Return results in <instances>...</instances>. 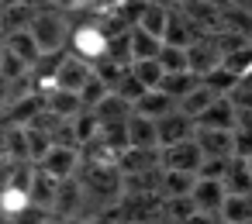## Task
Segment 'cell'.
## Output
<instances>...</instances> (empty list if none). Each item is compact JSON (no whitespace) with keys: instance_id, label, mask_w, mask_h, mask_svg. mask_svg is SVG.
I'll use <instances>...</instances> for the list:
<instances>
[{"instance_id":"obj_31","label":"cell","mask_w":252,"mask_h":224,"mask_svg":"<svg viewBox=\"0 0 252 224\" xmlns=\"http://www.w3.org/2000/svg\"><path fill=\"white\" fill-rule=\"evenodd\" d=\"M0 224H11V217L4 214V207H0Z\"/></svg>"},{"instance_id":"obj_13","label":"cell","mask_w":252,"mask_h":224,"mask_svg":"<svg viewBox=\"0 0 252 224\" xmlns=\"http://www.w3.org/2000/svg\"><path fill=\"white\" fill-rule=\"evenodd\" d=\"M45 107H49V114H56L59 121H73V117L83 111V100H80V93H73V90L52 86V93H49Z\"/></svg>"},{"instance_id":"obj_30","label":"cell","mask_w":252,"mask_h":224,"mask_svg":"<svg viewBox=\"0 0 252 224\" xmlns=\"http://www.w3.org/2000/svg\"><path fill=\"white\" fill-rule=\"evenodd\" d=\"M80 4H87V0H56V7H59V11H76Z\"/></svg>"},{"instance_id":"obj_19","label":"cell","mask_w":252,"mask_h":224,"mask_svg":"<svg viewBox=\"0 0 252 224\" xmlns=\"http://www.w3.org/2000/svg\"><path fill=\"white\" fill-rule=\"evenodd\" d=\"M131 76L145 86V90H152V86H159L162 83V76H166V69H162V62L159 59H131Z\"/></svg>"},{"instance_id":"obj_22","label":"cell","mask_w":252,"mask_h":224,"mask_svg":"<svg viewBox=\"0 0 252 224\" xmlns=\"http://www.w3.org/2000/svg\"><path fill=\"white\" fill-rule=\"evenodd\" d=\"M221 66L231 69L235 76L252 73V45H242V49H235V52H221Z\"/></svg>"},{"instance_id":"obj_24","label":"cell","mask_w":252,"mask_h":224,"mask_svg":"<svg viewBox=\"0 0 252 224\" xmlns=\"http://www.w3.org/2000/svg\"><path fill=\"white\" fill-rule=\"evenodd\" d=\"M107 93H111V86H107V83H104V80H100V76L94 73V76H90V80L83 83V90H80L83 111H94V107H97V104H100V100H104Z\"/></svg>"},{"instance_id":"obj_1","label":"cell","mask_w":252,"mask_h":224,"mask_svg":"<svg viewBox=\"0 0 252 224\" xmlns=\"http://www.w3.org/2000/svg\"><path fill=\"white\" fill-rule=\"evenodd\" d=\"M28 31H32V38L38 42L42 56H56V52L66 45V21H63V14H56V11L35 14V18L28 21Z\"/></svg>"},{"instance_id":"obj_8","label":"cell","mask_w":252,"mask_h":224,"mask_svg":"<svg viewBox=\"0 0 252 224\" xmlns=\"http://www.w3.org/2000/svg\"><path fill=\"white\" fill-rule=\"evenodd\" d=\"M197 128H228L235 131L238 128V107L231 97H214V104L197 117Z\"/></svg>"},{"instance_id":"obj_32","label":"cell","mask_w":252,"mask_h":224,"mask_svg":"<svg viewBox=\"0 0 252 224\" xmlns=\"http://www.w3.org/2000/svg\"><path fill=\"white\" fill-rule=\"evenodd\" d=\"M42 224H63V221H56V217H45V221H42Z\"/></svg>"},{"instance_id":"obj_17","label":"cell","mask_w":252,"mask_h":224,"mask_svg":"<svg viewBox=\"0 0 252 224\" xmlns=\"http://www.w3.org/2000/svg\"><path fill=\"white\" fill-rule=\"evenodd\" d=\"M7 49H11L14 56H21L28 66H35V62L42 59V49H38V42L32 38V31H28V28L11 31V35H7Z\"/></svg>"},{"instance_id":"obj_27","label":"cell","mask_w":252,"mask_h":224,"mask_svg":"<svg viewBox=\"0 0 252 224\" xmlns=\"http://www.w3.org/2000/svg\"><path fill=\"white\" fill-rule=\"evenodd\" d=\"M28 69H32V66H28L21 56H14V52L4 45V52H0V76H7V80H21Z\"/></svg>"},{"instance_id":"obj_11","label":"cell","mask_w":252,"mask_h":224,"mask_svg":"<svg viewBox=\"0 0 252 224\" xmlns=\"http://www.w3.org/2000/svg\"><path fill=\"white\" fill-rule=\"evenodd\" d=\"M218 217H221L224 224H252V193L228 190V193H224V200H221Z\"/></svg>"},{"instance_id":"obj_7","label":"cell","mask_w":252,"mask_h":224,"mask_svg":"<svg viewBox=\"0 0 252 224\" xmlns=\"http://www.w3.org/2000/svg\"><path fill=\"white\" fill-rule=\"evenodd\" d=\"M224 193H228V186H224L221 179H204V176H197V183H193V190H190V200H193L197 214H218Z\"/></svg>"},{"instance_id":"obj_12","label":"cell","mask_w":252,"mask_h":224,"mask_svg":"<svg viewBox=\"0 0 252 224\" xmlns=\"http://www.w3.org/2000/svg\"><path fill=\"white\" fill-rule=\"evenodd\" d=\"M173 107H176V100H173L162 86L145 90V93L131 104V111H135V114H145V117H152V121H159V117H162V114H169Z\"/></svg>"},{"instance_id":"obj_20","label":"cell","mask_w":252,"mask_h":224,"mask_svg":"<svg viewBox=\"0 0 252 224\" xmlns=\"http://www.w3.org/2000/svg\"><path fill=\"white\" fill-rule=\"evenodd\" d=\"M197 83H200V76H197V73H190V69H180V73H166L159 86H162V90H166L173 100H180V97H187V93H190Z\"/></svg>"},{"instance_id":"obj_28","label":"cell","mask_w":252,"mask_h":224,"mask_svg":"<svg viewBox=\"0 0 252 224\" xmlns=\"http://www.w3.org/2000/svg\"><path fill=\"white\" fill-rule=\"evenodd\" d=\"M114 93H118V97H125L128 104H135V100H138V97L145 93V86H142V83H138V80L131 76V69L125 66V73H121V80L114 83Z\"/></svg>"},{"instance_id":"obj_29","label":"cell","mask_w":252,"mask_h":224,"mask_svg":"<svg viewBox=\"0 0 252 224\" xmlns=\"http://www.w3.org/2000/svg\"><path fill=\"white\" fill-rule=\"evenodd\" d=\"M83 224H118L114 214H97V217H83Z\"/></svg>"},{"instance_id":"obj_23","label":"cell","mask_w":252,"mask_h":224,"mask_svg":"<svg viewBox=\"0 0 252 224\" xmlns=\"http://www.w3.org/2000/svg\"><path fill=\"white\" fill-rule=\"evenodd\" d=\"M162 42H166V45H180V49H187V45H193V35H190V28H187L183 18H173V14H169L166 31H162Z\"/></svg>"},{"instance_id":"obj_14","label":"cell","mask_w":252,"mask_h":224,"mask_svg":"<svg viewBox=\"0 0 252 224\" xmlns=\"http://www.w3.org/2000/svg\"><path fill=\"white\" fill-rule=\"evenodd\" d=\"M214 97H221V93H214V90H211L207 83H197V86H193V90H190L187 97H180V100H176V107H180L183 114H190V117L197 121V117H200V114H204V111H207V107L214 104Z\"/></svg>"},{"instance_id":"obj_4","label":"cell","mask_w":252,"mask_h":224,"mask_svg":"<svg viewBox=\"0 0 252 224\" xmlns=\"http://www.w3.org/2000/svg\"><path fill=\"white\" fill-rule=\"evenodd\" d=\"M156 135H159V148L173 145V141H183V138H193L197 135V121L190 114H183L180 107H173L169 114H162L156 121Z\"/></svg>"},{"instance_id":"obj_3","label":"cell","mask_w":252,"mask_h":224,"mask_svg":"<svg viewBox=\"0 0 252 224\" xmlns=\"http://www.w3.org/2000/svg\"><path fill=\"white\" fill-rule=\"evenodd\" d=\"M76 166H80V155H76V148L73 145H49L45 148V155L38 159V169L45 172V176H52L56 183H63V179H73V172H76Z\"/></svg>"},{"instance_id":"obj_9","label":"cell","mask_w":252,"mask_h":224,"mask_svg":"<svg viewBox=\"0 0 252 224\" xmlns=\"http://www.w3.org/2000/svg\"><path fill=\"white\" fill-rule=\"evenodd\" d=\"M125 131H128V145L131 148H145V152H156L159 148V135H156V121L145 117V114H128L125 121Z\"/></svg>"},{"instance_id":"obj_21","label":"cell","mask_w":252,"mask_h":224,"mask_svg":"<svg viewBox=\"0 0 252 224\" xmlns=\"http://www.w3.org/2000/svg\"><path fill=\"white\" fill-rule=\"evenodd\" d=\"M166 21H169V14H166L159 4H142V7H138V18H135L138 28H145V31L159 35V38H162V31H166Z\"/></svg>"},{"instance_id":"obj_5","label":"cell","mask_w":252,"mask_h":224,"mask_svg":"<svg viewBox=\"0 0 252 224\" xmlns=\"http://www.w3.org/2000/svg\"><path fill=\"white\" fill-rule=\"evenodd\" d=\"M90 76H94V66H90L87 59H80V56H66V59L56 66V73H52V86H63V90L80 93L83 83H87Z\"/></svg>"},{"instance_id":"obj_6","label":"cell","mask_w":252,"mask_h":224,"mask_svg":"<svg viewBox=\"0 0 252 224\" xmlns=\"http://www.w3.org/2000/svg\"><path fill=\"white\" fill-rule=\"evenodd\" d=\"M107 42H111V38H107L100 28H94V25H83V28L73 35V52L94 66V62L107 59Z\"/></svg>"},{"instance_id":"obj_18","label":"cell","mask_w":252,"mask_h":224,"mask_svg":"<svg viewBox=\"0 0 252 224\" xmlns=\"http://www.w3.org/2000/svg\"><path fill=\"white\" fill-rule=\"evenodd\" d=\"M159 49H162V38H159V35L145 31V28H138V25L131 28V59H156Z\"/></svg>"},{"instance_id":"obj_2","label":"cell","mask_w":252,"mask_h":224,"mask_svg":"<svg viewBox=\"0 0 252 224\" xmlns=\"http://www.w3.org/2000/svg\"><path fill=\"white\" fill-rule=\"evenodd\" d=\"M204 162V152L197 145V138H183L173 145L159 148V166L162 169H183V172H197V166Z\"/></svg>"},{"instance_id":"obj_33","label":"cell","mask_w":252,"mask_h":224,"mask_svg":"<svg viewBox=\"0 0 252 224\" xmlns=\"http://www.w3.org/2000/svg\"><path fill=\"white\" fill-rule=\"evenodd\" d=\"M207 4H214V7H221V4H228V0H207Z\"/></svg>"},{"instance_id":"obj_15","label":"cell","mask_w":252,"mask_h":224,"mask_svg":"<svg viewBox=\"0 0 252 224\" xmlns=\"http://www.w3.org/2000/svg\"><path fill=\"white\" fill-rule=\"evenodd\" d=\"M197 183V172H183V169H162L159 176V190L166 196H187Z\"/></svg>"},{"instance_id":"obj_25","label":"cell","mask_w":252,"mask_h":224,"mask_svg":"<svg viewBox=\"0 0 252 224\" xmlns=\"http://www.w3.org/2000/svg\"><path fill=\"white\" fill-rule=\"evenodd\" d=\"M69 124L76 128V138H80V141H94V138H100V117H97L94 111H80Z\"/></svg>"},{"instance_id":"obj_16","label":"cell","mask_w":252,"mask_h":224,"mask_svg":"<svg viewBox=\"0 0 252 224\" xmlns=\"http://www.w3.org/2000/svg\"><path fill=\"white\" fill-rule=\"evenodd\" d=\"M221 62V52L218 49H211V45H187V66H190V73H197V76H204V73H211L214 66Z\"/></svg>"},{"instance_id":"obj_10","label":"cell","mask_w":252,"mask_h":224,"mask_svg":"<svg viewBox=\"0 0 252 224\" xmlns=\"http://www.w3.org/2000/svg\"><path fill=\"white\" fill-rule=\"evenodd\" d=\"M193 138L204 155H221V159L235 155V131H228V128H197Z\"/></svg>"},{"instance_id":"obj_26","label":"cell","mask_w":252,"mask_h":224,"mask_svg":"<svg viewBox=\"0 0 252 224\" xmlns=\"http://www.w3.org/2000/svg\"><path fill=\"white\" fill-rule=\"evenodd\" d=\"M156 59L162 62V69H166V73L190 69V66H187V49H180V45H166V42H162V49H159V56H156Z\"/></svg>"}]
</instances>
